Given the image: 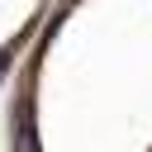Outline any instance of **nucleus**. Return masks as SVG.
<instances>
[{"mask_svg":"<svg viewBox=\"0 0 152 152\" xmlns=\"http://www.w3.org/2000/svg\"><path fill=\"white\" fill-rule=\"evenodd\" d=\"M14 152H38V133H33L28 100H19V109H14Z\"/></svg>","mask_w":152,"mask_h":152,"instance_id":"obj_1","label":"nucleus"}]
</instances>
